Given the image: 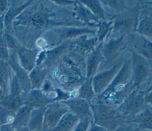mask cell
<instances>
[{
  "label": "cell",
  "mask_w": 152,
  "mask_h": 131,
  "mask_svg": "<svg viewBox=\"0 0 152 131\" xmlns=\"http://www.w3.org/2000/svg\"><path fill=\"white\" fill-rule=\"evenodd\" d=\"M32 2H33V1H27L23 4L18 5L17 7L15 6V7H13L11 9L9 10L7 12L5 15L4 17V24L6 26H8L9 24L11 23L12 20L17 15H18L22 11H23L27 7L30 6V5H31Z\"/></svg>",
  "instance_id": "30"
},
{
  "label": "cell",
  "mask_w": 152,
  "mask_h": 131,
  "mask_svg": "<svg viewBox=\"0 0 152 131\" xmlns=\"http://www.w3.org/2000/svg\"><path fill=\"white\" fill-rule=\"evenodd\" d=\"M130 36L132 47L134 49L132 51L151 63L152 42L151 39L136 32L130 34Z\"/></svg>",
  "instance_id": "13"
},
{
  "label": "cell",
  "mask_w": 152,
  "mask_h": 131,
  "mask_svg": "<svg viewBox=\"0 0 152 131\" xmlns=\"http://www.w3.org/2000/svg\"><path fill=\"white\" fill-rule=\"evenodd\" d=\"M122 63L121 61L116 63L110 69L96 73L93 77L92 85L95 95H100L106 89L119 71Z\"/></svg>",
  "instance_id": "9"
},
{
  "label": "cell",
  "mask_w": 152,
  "mask_h": 131,
  "mask_svg": "<svg viewBox=\"0 0 152 131\" xmlns=\"http://www.w3.org/2000/svg\"><path fill=\"white\" fill-rule=\"evenodd\" d=\"M45 108H33L31 111L27 127L31 131H43V117Z\"/></svg>",
  "instance_id": "22"
},
{
  "label": "cell",
  "mask_w": 152,
  "mask_h": 131,
  "mask_svg": "<svg viewBox=\"0 0 152 131\" xmlns=\"http://www.w3.org/2000/svg\"><path fill=\"white\" fill-rule=\"evenodd\" d=\"M131 60L130 61L133 86L134 89H140L142 84L151 77V63L133 51H131Z\"/></svg>",
  "instance_id": "6"
},
{
  "label": "cell",
  "mask_w": 152,
  "mask_h": 131,
  "mask_svg": "<svg viewBox=\"0 0 152 131\" xmlns=\"http://www.w3.org/2000/svg\"><path fill=\"white\" fill-rule=\"evenodd\" d=\"M144 93L145 91L134 89L116 107L119 117L130 120L141 111L147 105L144 101Z\"/></svg>",
  "instance_id": "4"
},
{
  "label": "cell",
  "mask_w": 152,
  "mask_h": 131,
  "mask_svg": "<svg viewBox=\"0 0 152 131\" xmlns=\"http://www.w3.org/2000/svg\"><path fill=\"white\" fill-rule=\"evenodd\" d=\"M130 123L136 125L140 130H151L152 128V111L151 105H146L138 114L135 116L129 121Z\"/></svg>",
  "instance_id": "19"
},
{
  "label": "cell",
  "mask_w": 152,
  "mask_h": 131,
  "mask_svg": "<svg viewBox=\"0 0 152 131\" xmlns=\"http://www.w3.org/2000/svg\"><path fill=\"white\" fill-rule=\"evenodd\" d=\"M68 111V106L63 101L54 102L48 105L44 113L43 131H50Z\"/></svg>",
  "instance_id": "7"
},
{
  "label": "cell",
  "mask_w": 152,
  "mask_h": 131,
  "mask_svg": "<svg viewBox=\"0 0 152 131\" xmlns=\"http://www.w3.org/2000/svg\"><path fill=\"white\" fill-rule=\"evenodd\" d=\"M59 37L60 42L68 41L74 38H78L89 34L95 35L96 30L87 27H78L74 26H61L52 29Z\"/></svg>",
  "instance_id": "12"
},
{
  "label": "cell",
  "mask_w": 152,
  "mask_h": 131,
  "mask_svg": "<svg viewBox=\"0 0 152 131\" xmlns=\"http://www.w3.org/2000/svg\"><path fill=\"white\" fill-rule=\"evenodd\" d=\"M0 131H15L10 124H4L0 127Z\"/></svg>",
  "instance_id": "42"
},
{
  "label": "cell",
  "mask_w": 152,
  "mask_h": 131,
  "mask_svg": "<svg viewBox=\"0 0 152 131\" xmlns=\"http://www.w3.org/2000/svg\"><path fill=\"white\" fill-rule=\"evenodd\" d=\"M14 114V111L0 106V127L6 124H11L13 121Z\"/></svg>",
  "instance_id": "33"
},
{
  "label": "cell",
  "mask_w": 152,
  "mask_h": 131,
  "mask_svg": "<svg viewBox=\"0 0 152 131\" xmlns=\"http://www.w3.org/2000/svg\"><path fill=\"white\" fill-rule=\"evenodd\" d=\"M9 63L15 72V76L20 85L23 95L25 96L31 90V85L28 77V73L25 71L17 63L15 57L9 59Z\"/></svg>",
  "instance_id": "15"
},
{
  "label": "cell",
  "mask_w": 152,
  "mask_h": 131,
  "mask_svg": "<svg viewBox=\"0 0 152 131\" xmlns=\"http://www.w3.org/2000/svg\"><path fill=\"white\" fill-rule=\"evenodd\" d=\"M68 107L69 111L75 115L79 120L88 119L92 121L91 103L77 97L63 101Z\"/></svg>",
  "instance_id": "11"
},
{
  "label": "cell",
  "mask_w": 152,
  "mask_h": 131,
  "mask_svg": "<svg viewBox=\"0 0 152 131\" xmlns=\"http://www.w3.org/2000/svg\"><path fill=\"white\" fill-rule=\"evenodd\" d=\"M79 1L85 5L99 19V20H105V12L99 1L82 0Z\"/></svg>",
  "instance_id": "27"
},
{
  "label": "cell",
  "mask_w": 152,
  "mask_h": 131,
  "mask_svg": "<svg viewBox=\"0 0 152 131\" xmlns=\"http://www.w3.org/2000/svg\"><path fill=\"white\" fill-rule=\"evenodd\" d=\"M79 119L71 112L65 113L50 131H72L75 127Z\"/></svg>",
  "instance_id": "23"
},
{
  "label": "cell",
  "mask_w": 152,
  "mask_h": 131,
  "mask_svg": "<svg viewBox=\"0 0 152 131\" xmlns=\"http://www.w3.org/2000/svg\"><path fill=\"white\" fill-rule=\"evenodd\" d=\"M75 15L77 18L87 24H92L93 22L97 23L100 20L83 4L77 1L75 4Z\"/></svg>",
  "instance_id": "24"
},
{
  "label": "cell",
  "mask_w": 152,
  "mask_h": 131,
  "mask_svg": "<svg viewBox=\"0 0 152 131\" xmlns=\"http://www.w3.org/2000/svg\"><path fill=\"white\" fill-rule=\"evenodd\" d=\"M134 89L131 61L125 60L111 83L97 95L96 103L117 107Z\"/></svg>",
  "instance_id": "1"
},
{
  "label": "cell",
  "mask_w": 152,
  "mask_h": 131,
  "mask_svg": "<svg viewBox=\"0 0 152 131\" xmlns=\"http://www.w3.org/2000/svg\"><path fill=\"white\" fill-rule=\"evenodd\" d=\"M112 21H106L100 20L97 24L98 30H96V38L97 42L102 43L103 41L107 37L110 32L112 30Z\"/></svg>",
  "instance_id": "29"
},
{
  "label": "cell",
  "mask_w": 152,
  "mask_h": 131,
  "mask_svg": "<svg viewBox=\"0 0 152 131\" xmlns=\"http://www.w3.org/2000/svg\"><path fill=\"white\" fill-rule=\"evenodd\" d=\"M30 23L33 26L37 29H43L49 24V16L44 12L35 13L30 18Z\"/></svg>",
  "instance_id": "31"
},
{
  "label": "cell",
  "mask_w": 152,
  "mask_h": 131,
  "mask_svg": "<svg viewBox=\"0 0 152 131\" xmlns=\"http://www.w3.org/2000/svg\"><path fill=\"white\" fill-rule=\"evenodd\" d=\"M77 38V40L74 41V44H75L80 51L84 52H91L95 48V45L97 42L96 37L87 38V35H84Z\"/></svg>",
  "instance_id": "28"
},
{
  "label": "cell",
  "mask_w": 152,
  "mask_h": 131,
  "mask_svg": "<svg viewBox=\"0 0 152 131\" xmlns=\"http://www.w3.org/2000/svg\"><path fill=\"white\" fill-rule=\"evenodd\" d=\"M92 123L107 131H114L120 124L121 118L113 107L100 103H91Z\"/></svg>",
  "instance_id": "3"
},
{
  "label": "cell",
  "mask_w": 152,
  "mask_h": 131,
  "mask_svg": "<svg viewBox=\"0 0 152 131\" xmlns=\"http://www.w3.org/2000/svg\"><path fill=\"white\" fill-rule=\"evenodd\" d=\"M9 49L7 46L4 35H0V60L7 62L10 59Z\"/></svg>",
  "instance_id": "35"
},
{
  "label": "cell",
  "mask_w": 152,
  "mask_h": 131,
  "mask_svg": "<svg viewBox=\"0 0 152 131\" xmlns=\"http://www.w3.org/2000/svg\"><path fill=\"white\" fill-rule=\"evenodd\" d=\"M53 2L56 4L57 5H59L61 6H67L69 5L75 4L77 1H65V0H57V1H53Z\"/></svg>",
  "instance_id": "39"
},
{
  "label": "cell",
  "mask_w": 152,
  "mask_h": 131,
  "mask_svg": "<svg viewBox=\"0 0 152 131\" xmlns=\"http://www.w3.org/2000/svg\"><path fill=\"white\" fill-rule=\"evenodd\" d=\"M136 33L150 39L152 37V14L151 5L140 10Z\"/></svg>",
  "instance_id": "14"
},
{
  "label": "cell",
  "mask_w": 152,
  "mask_h": 131,
  "mask_svg": "<svg viewBox=\"0 0 152 131\" xmlns=\"http://www.w3.org/2000/svg\"><path fill=\"white\" fill-rule=\"evenodd\" d=\"M126 46L125 35H121L116 38L109 39L104 43H102L101 52L104 60L109 63L121 54Z\"/></svg>",
  "instance_id": "10"
},
{
  "label": "cell",
  "mask_w": 152,
  "mask_h": 131,
  "mask_svg": "<svg viewBox=\"0 0 152 131\" xmlns=\"http://www.w3.org/2000/svg\"><path fill=\"white\" fill-rule=\"evenodd\" d=\"M52 103L46 94L40 89H31L26 95L24 104L33 108H44Z\"/></svg>",
  "instance_id": "17"
},
{
  "label": "cell",
  "mask_w": 152,
  "mask_h": 131,
  "mask_svg": "<svg viewBox=\"0 0 152 131\" xmlns=\"http://www.w3.org/2000/svg\"><path fill=\"white\" fill-rule=\"evenodd\" d=\"M4 35L5 42L8 49H12L14 51L18 50L19 48V46L16 40L7 32H5Z\"/></svg>",
  "instance_id": "36"
},
{
  "label": "cell",
  "mask_w": 152,
  "mask_h": 131,
  "mask_svg": "<svg viewBox=\"0 0 152 131\" xmlns=\"http://www.w3.org/2000/svg\"><path fill=\"white\" fill-rule=\"evenodd\" d=\"M92 121L88 119L79 120L72 131H87Z\"/></svg>",
  "instance_id": "38"
},
{
  "label": "cell",
  "mask_w": 152,
  "mask_h": 131,
  "mask_svg": "<svg viewBox=\"0 0 152 131\" xmlns=\"http://www.w3.org/2000/svg\"><path fill=\"white\" fill-rule=\"evenodd\" d=\"M71 43V42L70 43L69 40L65 41L55 48L39 54L36 66L48 68L55 64L62 54L69 48Z\"/></svg>",
  "instance_id": "8"
},
{
  "label": "cell",
  "mask_w": 152,
  "mask_h": 131,
  "mask_svg": "<svg viewBox=\"0 0 152 131\" xmlns=\"http://www.w3.org/2000/svg\"><path fill=\"white\" fill-rule=\"evenodd\" d=\"M92 78H86L77 91V98L86 100L90 103H91L96 96L93 88Z\"/></svg>",
  "instance_id": "25"
},
{
  "label": "cell",
  "mask_w": 152,
  "mask_h": 131,
  "mask_svg": "<svg viewBox=\"0 0 152 131\" xmlns=\"http://www.w3.org/2000/svg\"><path fill=\"white\" fill-rule=\"evenodd\" d=\"M38 55L39 52L36 49L19 48L17 50V57L20 65L28 73L36 67Z\"/></svg>",
  "instance_id": "16"
},
{
  "label": "cell",
  "mask_w": 152,
  "mask_h": 131,
  "mask_svg": "<svg viewBox=\"0 0 152 131\" xmlns=\"http://www.w3.org/2000/svg\"><path fill=\"white\" fill-rule=\"evenodd\" d=\"M9 75V66L7 62L0 60V91H5Z\"/></svg>",
  "instance_id": "32"
},
{
  "label": "cell",
  "mask_w": 152,
  "mask_h": 131,
  "mask_svg": "<svg viewBox=\"0 0 152 131\" xmlns=\"http://www.w3.org/2000/svg\"><path fill=\"white\" fill-rule=\"evenodd\" d=\"M50 77L58 86L66 90L72 91L84 82L80 70L74 65L65 60L56 64L50 71Z\"/></svg>",
  "instance_id": "2"
},
{
  "label": "cell",
  "mask_w": 152,
  "mask_h": 131,
  "mask_svg": "<svg viewBox=\"0 0 152 131\" xmlns=\"http://www.w3.org/2000/svg\"><path fill=\"white\" fill-rule=\"evenodd\" d=\"M8 2L5 0H0V16L4 15V12L7 10Z\"/></svg>",
  "instance_id": "41"
},
{
  "label": "cell",
  "mask_w": 152,
  "mask_h": 131,
  "mask_svg": "<svg viewBox=\"0 0 152 131\" xmlns=\"http://www.w3.org/2000/svg\"><path fill=\"white\" fill-rule=\"evenodd\" d=\"M4 15L0 16V35L3 33V28H4Z\"/></svg>",
  "instance_id": "43"
},
{
  "label": "cell",
  "mask_w": 152,
  "mask_h": 131,
  "mask_svg": "<svg viewBox=\"0 0 152 131\" xmlns=\"http://www.w3.org/2000/svg\"><path fill=\"white\" fill-rule=\"evenodd\" d=\"M140 8L139 4L127 9L116 15L112 21V30L115 32L127 33L129 35L136 32Z\"/></svg>",
  "instance_id": "5"
},
{
  "label": "cell",
  "mask_w": 152,
  "mask_h": 131,
  "mask_svg": "<svg viewBox=\"0 0 152 131\" xmlns=\"http://www.w3.org/2000/svg\"><path fill=\"white\" fill-rule=\"evenodd\" d=\"M87 131H107V130L103 127L99 126L97 124H95L91 122Z\"/></svg>",
  "instance_id": "40"
},
{
  "label": "cell",
  "mask_w": 152,
  "mask_h": 131,
  "mask_svg": "<svg viewBox=\"0 0 152 131\" xmlns=\"http://www.w3.org/2000/svg\"><path fill=\"white\" fill-rule=\"evenodd\" d=\"M25 98L22 95H14L10 94L5 96L1 102V106L12 111H16L24 102Z\"/></svg>",
  "instance_id": "26"
},
{
  "label": "cell",
  "mask_w": 152,
  "mask_h": 131,
  "mask_svg": "<svg viewBox=\"0 0 152 131\" xmlns=\"http://www.w3.org/2000/svg\"><path fill=\"white\" fill-rule=\"evenodd\" d=\"M48 68L36 66L28 73L31 89H42L48 75Z\"/></svg>",
  "instance_id": "21"
},
{
  "label": "cell",
  "mask_w": 152,
  "mask_h": 131,
  "mask_svg": "<svg viewBox=\"0 0 152 131\" xmlns=\"http://www.w3.org/2000/svg\"><path fill=\"white\" fill-rule=\"evenodd\" d=\"M100 2L102 5H106L112 10L119 11V13L127 10L122 1H100Z\"/></svg>",
  "instance_id": "34"
},
{
  "label": "cell",
  "mask_w": 152,
  "mask_h": 131,
  "mask_svg": "<svg viewBox=\"0 0 152 131\" xmlns=\"http://www.w3.org/2000/svg\"><path fill=\"white\" fill-rule=\"evenodd\" d=\"M31 110L32 108L29 106L23 104L16 111L13 121L11 124L15 130L27 126Z\"/></svg>",
  "instance_id": "20"
},
{
  "label": "cell",
  "mask_w": 152,
  "mask_h": 131,
  "mask_svg": "<svg viewBox=\"0 0 152 131\" xmlns=\"http://www.w3.org/2000/svg\"><path fill=\"white\" fill-rule=\"evenodd\" d=\"M114 131H141L140 129L132 123H128L126 124H120Z\"/></svg>",
  "instance_id": "37"
},
{
  "label": "cell",
  "mask_w": 152,
  "mask_h": 131,
  "mask_svg": "<svg viewBox=\"0 0 152 131\" xmlns=\"http://www.w3.org/2000/svg\"><path fill=\"white\" fill-rule=\"evenodd\" d=\"M102 43L99 44L93 49L89 54L86 63V77H93L97 73L100 63L104 60L101 52Z\"/></svg>",
  "instance_id": "18"
},
{
  "label": "cell",
  "mask_w": 152,
  "mask_h": 131,
  "mask_svg": "<svg viewBox=\"0 0 152 131\" xmlns=\"http://www.w3.org/2000/svg\"><path fill=\"white\" fill-rule=\"evenodd\" d=\"M15 131H31L30 130L27 126L26 127H22V128H20L18 130H16Z\"/></svg>",
  "instance_id": "44"
}]
</instances>
